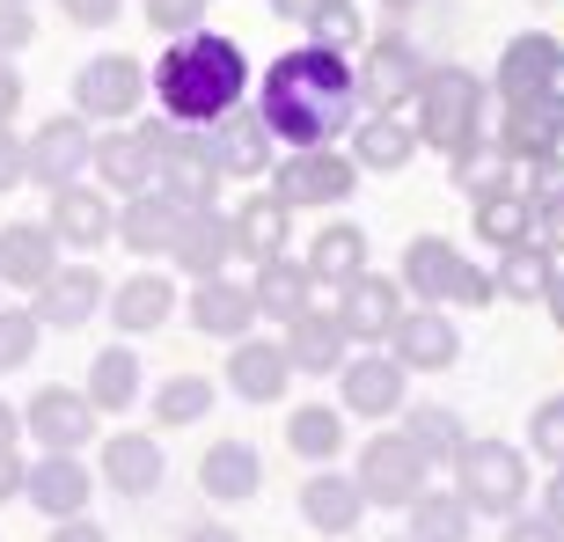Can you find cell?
Wrapping results in <instances>:
<instances>
[{"instance_id": "6125c7cd", "label": "cell", "mask_w": 564, "mask_h": 542, "mask_svg": "<svg viewBox=\"0 0 564 542\" xmlns=\"http://www.w3.org/2000/svg\"><path fill=\"white\" fill-rule=\"evenodd\" d=\"M550 521L564 528V469H557V477H550Z\"/></svg>"}, {"instance_id": "1f68e13d", "label": "cell", "mask_w": 564, "mask_h": 542, "mask_svg": "<svg viewBox=\"0 0 564 542\" xmlns=\"http://www.w3.org/2000/svg\"><path fill=\"white\" fill-rule=\"evenodd\" d=\"M257 315H279V323H293V315H308V264H293V257H272V264H257Z\"/></svg>"}, {"instance_id": "ffe728a7", "label": "cell", "mask_w": 564, "mask_h": 542, "mask_svg": "<svg viewBox=\"0 0 564 542\" xmlns=\"http://www.w3.org/2000/svg\"><path fill=\"white\" fill-rule=\"evenodd\" d=\"M104 308V279H96V271H52V279H44L37 286V323H52V330H82L88 315Z\"/></svg>"}, {"instance_id": "91938a15", "label": "cell", "mask_w": 564, "mask_h": 542, "mask_svg": "<svg viewBox=\"0 0 564 542\" xmlns=\"http://www.w3.org/2000/svg\"><path fill=\"white\" fill-rule=\"evenodd\" d=\"M184 542H242V535H235V528H213V521H206V528H191Z\"/></svg>"}, {"instance_id": "f546056e", "label": "cell", "mask_w": 564, "mask_h": 542, "mask_svg": "<svg viewBox=\"0 0 564 542\" xmlns=\"http://www.w3.org/2000/svg\"><path fill=\"white\" fill-rule=\"evenodd\" d=\"M169 308H176V286L169 279H154V271H140V279H126V286L110 293V315H118V330H162Z\"/></svg>"}, {"instance_id": "6f0895ef", "label": "cell", "mask_w": 564, "mask_h": 542, "mask_svg": "<svg viewBox=\"0 0 564 542\" xmlns=\"http://www.w3.org/2000/svg\"><path fill=\"white\" fill-rule=\"evenodd\" d=\"M15 484H22V462L0 455V499H15Z\"/></svg>"}, {"instance_id": "db71d44e", "label": "cell", "mask_w": 564, "mask_h": 542, "mask_svg": "<svg viewBox=\"0 0 564 542\" xmlns=\"http://www.w3.org/2000/svg\"><path fill=\"white\" fill-rule=\"evenodd\" d=\"M506 542H564V528L557 521H513V528H506Z\"/></svg>"}, {"instance_id": "f35d334b", "label": "cell", "mask_w": 564, "mask_h": 542, "mask_svg": "<svg viewBox=\"0 0 564 542\" xmlns=\"http://www.w3.org/2000/svg\"><path fill=\"white\" fill-rule=\"evenodd\" d=\"M477 235L491 242V250H513V242H528V198H513V191H491V198H477Z\"/></svg>"}, {"instance_id": "681fc988", "label": "cell", "mask_w": 564, "mask_h": 542, "mask_svg": "<svg viewBox=\"0 0 564 542\" xmlns=\"http://www.w3.org/2000/svg\"><path fill=\"white\" fill-rule=\"evenodd\" d=\"M528 242L564 250V198H557V206H535V213H528Z\"/></svg>"}, {"instance_id": "e0dca14e", "label": "cell", "mask_w": 564, "mask_h": 542, "mask_svg": "<svg viewBox=\"0 0 564 542\" xmlns=\"http://www.w3.org/2000/svg\"><path fill=\"white\" fill-rule=\"evenodd\" d=\"M389 345H397V367H425V375H440V367H455V353H462L455 323H447L440 308H425V315H403L397 330H389Z\"/></svg>"}, {"instance_id": "d4e9b609", "label": "cell", "mask_w": 564, "mask_h": 542, "mask_svg": "<svg viewBox=\"0 0 564 542\" xmlns=\"http://www.w3.org/2000/svg\"><path fill=\"white\" fill-rule=\"evenodd\" d=\"M104 469H110V484L126 491V499H147L154 484H162V447L147 433H110L104 440Z\"/></svg>"}, {"instance_id": "cb8c5ba5", "label": "cell", "mask_w": 564, "mask_h": 542, "mask_svg": "<svg viewBox=\"0 0 564 542\" xmlns=\"http://www.w3.org/2000/svg\"><path fill=\"white\" fill-rule=\"evenodd\" d=\"M88 169H96V176H104L110 191H126V198L154 191V154H147V140H140V132H110V140H96Z\"/></svg>"}, {"instance_id": "836d02e7", "label": "cell", "mask_w": 564, "mask_h": 542, "mask_svg": "<svg viewBox=\"0 0 564 542\" xmlns=\"http://www.w3.org/2000/svg\"><path fill=\"white\" fill-rule=\"evenodd\" d=\"M82 397L96 403V411H132V397H140V353H132V345L96 353V375H88Z\"/></svg>"}, {"instance_id": "4dcf8cb0", "label": "cell", "mask_w": 564, "mask_h": 542, "mask_svg": "<svg viewBox=\"0 0 564 542\" xmlns=\"http://www.w3.org/2000/svg\"><path fill=\"white\" fill-rule=\"evenodd\" d=\"M359 484L352 477H308L301 484V513H308V528H323V535H345V528H359Z\"/></svg>"}, {"instance_id": "d6986e66", "label": "cell", "mask_w": 564, "mask_h": 542, "mask_svg": "<svg viewBox=\"0 0 564 542\" xmlns=\"http://www.w3.org/2000/svg\"><path fill=\"white\" fill-rule=\"evenodd\" d=\"M169 250H176V264H184V271L220 279V264L235 257V228L213 206H198V213H184V220H176V242H169Z\"/></svg>"}, {"instance_id": "277c9868", "label": "cell", "mask_w": 564, "mask_h": 542, "mask_svg": "<svg viewBox=\"0 0 564 542\" xmlns=\"http://www.w3.org/2000/svg\"><path fill=\"white\" fill-rule=\"evenodd\" d=\"M499 96L506 110H564V44L513 37L499 59Z\"/></svg>"}, {"instance_id": "94428289", "label": "cell", "mask_w": 564, "mask_h": 542, "mask_svg": "<svg viewBox=\"0 0 564 542\" xmlns=\"http://www.w3.org/2000/svg\"><path fill=\"white\" fill-rule=\"evenodd\" d=\"M0 455H15V411L0 403Z\"/></svg>"}, {"instance_id": "ac0fdd59", "label": "cell", "mask_w": 564, "mask_h": 542, "mask_svg": "<svg viewBox=\"0 0 564 542\" xmlns=\"http://www.w3.org/2000/svg\"><path fill=\"white\" fill-rule=\"evenodd\" d=\"M52 250H59V235L52 228H0V286H15V293H37L44 279H52Z\"/></svg>"}, {"instance_id": "83f0119b", "label": "cell", "mask_w": 564, "mask_h": 542, "mask_svg": "<svg viewBox=\"0 0 564 542\" xmlns=\"http://www.w3.org/2000/svg\"><path fill=\"white\" fill-rule=\"evenodd\" d=\"M286 359L293 367H308V375H337L345 367V323L337 315H293L286 323Z\"/></svg>"}, {"instance_id": "603a6c76", "label": "cell", "mask_w": 564, "mask_h": 542, "mask_svg": "<svg viewBox=\"0 0 564 542\" xmlns=\"http://www.w3.org/2000/svg\"><path fill=\"white\" fill-rule=\"evenodd\" d=\"M22 491H30L52 521H66V513H82V506H88V469L74 455H44L37 469H22Z\"/></svg>"}, {"instance_id": "4316f807", "label": "cell", "mask_w": 564, "mask_h": 542, "mask_svg": "<svg viewBox=\"0 0 564 542\" xmlns=\"http://www.w3.org/2000/svg\"><path fill=\"white\" fill-rule=\"evenodd\" d=\"M52 235L74 242V250H96V242H110V206L96 198V191H82V184L52 191Z\"/></svg>"}, {"instance_id": "9f6ffc18", "label": "cell", "mask_w": 564, "mask_h": 542, "mask_svg": "<svg viewBox=\"0 0 564 542\" xmlns=\"http://www.w3.org/2000/svg\"><path fill=\"white\" fill-rule=\"evenodd\" d=\"M15 104H22V82H15V66L0 59V126H8V118H15Z\"/></svg>"}, {"instance_id": "7bdbcfd3", "label": "cell", "mask_w": 564, "mask_h": 542, "mask_svg": "<svg viewBox=\"0 0 564 542\" xmlns=\"http://www.w3.org/2000/svg\"><path fill=\"white\" fill-rule=\"evenodd\" d=\"M206 411H213L206 375H176V381H162V397H154V418H162V425H191V418H206Z\"/></svg>"}, {"instance_id": "ee69618b", "label": "cell", "mask_w": 564, "mask_h": 542, "mask_svg": "<svg viewBox=\"0 0 564 542\" xmlns=\"http://www.w3.org/2000/svg\"><path fill=\"white\" fill-rule=\"evenodd\" d=\"M308 22H315V44H330V52H345V44L359 37V8L352 0H323Z\"/></svg>"}, {"instance_id": "6da1fadb", "label": "cell", "mask_w": 564, "mask_h": 542, "mask_svg": "<svg viewBox=\"0 0 564 542\" xmlns=\"http://www.w3.org/2000/svg\"><path fill=\"white\" fill-rule=\"evenodd\" d=\"M352 110H359V74L330 44H301V52L272 59L264 96H257L264 132L286 147H330L337 132L352 126Z\"/></svg>"}, {"instance_id": "d6a6232c", "label": "cell", "mask_w": 564, "mask_h": 542, "mask_svg": "<svg viewBox=\"0 0 564 542\" xmlns=\"http://www.w3.org/2000/svg\"><path fill=\"white\" fill-rule=\"evenodd\" d=\"M176 220H184V213L169 206L162 191H140V198L126 206V220H118L110 235H118V242H132V250H147V257H154V250H169V242H176Z\"/></svg>"}, {"instance_id": "8fae6325", "label": "cell", "mask_w": 564, "mask_h": 542, "mask_svg": "<svg viewBox=\"0 0 564 542\" xmlns=\"http://www.w3.org/2000/svg\"><path fill=\"white\" fill-rule=\"evenodd\" d=\"M352 74H359L367 110H403L411 96H419V82H425V59L403 37H381V44H367V66H352Z\"/></svg>"}, {"instance_id": "680465c9", "label": "cell", "mask_w": 564, "mask_h": 542, "mask_svg": "<svg viewBox=\"0 0 564 542\" xmlns=\"http://www.w3.org/2000/svg\"><path fill=\"white\" fill-rule=\"evenodd\" d=\"M272 8H279V15H286V22H308L315 8H323V0H272Z\"/></svg>"}, {"instance_id": "7c38bea8", "label": "cell", "mask_w": 564, "mask_h": 542, "mask_svg": "<svg viewBox=\"0 0 564 542\" xmlns=\"http://www.w3.org/2000/svg\"><path fill=\"white\" fill-rule=\"evenodd\" d=\"M22 425H30L52 455H82L88 440H96V403L74 397V389H37V403H30Z\"/></svg>"}, {"instance_id": "2e32d148", "label": "cell", "mask_w": 564, "mask_h": 542, "mask_svg": "<svg viewBox=\"0 0 564 542\" xmlns=\"http://www.w3.org/2000/svg\"><path fill=\"white\" fill-rule=\"evenodd\" d=\"M419 154V126H403L397 110H367L352 126V169H375V176H389V169H403Z\"/></svg>"}, {"instance_id": "f5cc1de1", "label": "cell", "mask_w": 564, "mask_h": 542, "mask_svg": "<svg viewBox=\"0 0 564 542\" xmlns=\"http://www.w3.org/2000/svg\"><path fill=\"white\" fill-rule=\"evenodd\" d=\"M8 184H22V147H15V132L0 126V191Z\"/></svg>"}, {"instance_id": "bcb514c9", "label": "cell", "mask_w": 564, "mask_h": 542, "mask_svg": "<svg viewBox=\"0 0 564 542\" xmlns=\"http://www.w3.org/2000/svg\"><path fill=\"white\" fill-rule=\"evenodd\" d=\"M37 330H44L37 315H8L0 308V367H22V359L37 353Z\"/></svg>"}, {"instance_id": "30bf717a", "label": "cell", "mask_w": 564, "mask_h": 542, "mask_svg": "<svg viewBox=\"0 0 564 542\" xmlns=\"http://www.w3.org/2000/svg\"><path fill=\"white\" fill-rule=\"evenodd\" d=\"M352 184L359 176H352L345 154H330V147H293V162L279 169L272 198H286V206H337Z\"/></svg>"}, {"instance_id": "60d3db41", "label": "cell", "mask_w": 564, "mask_h": 542, "mask_svg": "<svg viewBox=\"0 0 564 542\" xmlns=\"http://www.w3.org/2000/svg\"><path fill=\"white\" fill-rule=\"evenodd\" d=\"M286 440H293V455L330 462V455H337V440H345V425H337V411L308 403V411H293V418H286Z\"/></svg>"}, {"instance_id": "e575fe53", "label": "cell", "mask_w": 564, "mask_h": 542, "mask_svg": "<svg viewBox=\"0 0 564 542\" xmlns=\"http://www.w3.org/2000/svg\"><path fill=\"white\" fill-rule=\"evenodd\" d=\"M359 271H367V235H359V228H323L308 242V279L345 286V279H359Z\"/></svg>"}, {"instance_id": "484cf974", "label": "cell", "mask_w": 564, "mask_h": 542, "mask_svg": "<svg viewBox=\"0 0 564 542\" xmlns=\"http://www.w3.org/2000/svg\"><path fill=\"white\" fill-rule=\"evenodd\" d=\"M257 315V293L250 286H228V279H198V293H191V323L213 337H242Z\"/></svg>"}, {"instance_id": "74e56055", "label": "cell", "mask_w": 564, "mask_h": 542, "mask_svg": "<svg viewBox=\"0 0 564 542\" xmlns=\"http://www.w3.org/2000/svg\"><path fill=\"white\" fill-rule=\"evenodd\" d=\"M411 528H419L411 542H469V506H462V491L455 499L419 491V499H411Z\"/></svg>"}, {"instance_id": "ab89813d", "label": "cell", "mask_w": 564, "mask_h": 542, "mask_svg": "<svg viewBox=\"0 0 564 542\" xmlns=\"http://www.w3.org/2000/svg\"><path fill=\"white\" fill-rule=\"evenodd\" d=\"M564 140V110H506V154H550Z\"/></svg>"}, {"instance_id": "11a10c76", "label": "cell", "mask_w": 564, "mask_h": 542, "mask_svg": "<svg viewBox=\"0 0 564 542\" xmlns=\"http://www.w3.org/2000/svg\"><path fill=\"white\" fill-rule=\"evenodd\" d=\"M52 542H104V528H96V521H82V513H66V521L52 528Z\"/></svg>"}, {"instance_id": "d590c367", "label": "cell", "mask_w": 564, "mask_h": 542, "mask_svg": "<svg viewBox=\"0 0 564 542\" xmlns=\"http://www.w3.org/2000/svg\"><path fill=\"white\" fill-rule=\"evenodd\" d=\"M550 279H557V271H550V250H543V242H513L491 286H499V293H513V301H543V293H550Z\"/></svg>"}, {"instance_id": "52a82bcc", "label": "cell", "mask_w": 564, "mask_h": 542, "mask_svg": "<svg viewBox=\"0 0 564 542\" xmlns=\"http://www.w3.org/2000/svg\"><path fill=\"white\" fill-rule=\"evenodd\" d=\"M425 469L433 462L411 447V433H381V440H367V462H359V499L367 506H411L425 491Z\"/></svg>"}, {"instance_id": "816d5d0a", "label": "cell", "mask_w": 564, "mask_h": 542, "mask_svg": "<svg viewBox=\"0 0 564 542\" xmlns=\"http://www.w3.org/2000/svg\"><path fill=\"white\" fill-rule=\"evenodd\" d=\"M66 8V22H82V30H104V22H118V8L126 0H59Z\"/></svg>"}, {"instance_id": "f907efd6", "label": "cell", "mask_w": 564, "mask_h": 542, "mask_svg": "<svg viewBox=\"0 0 564 542\" xmlns=\"http://www.w3.org/2000/svg\"><path fill=\"white\" fill-rule=\"evenodd\" d=\"M22 44H30V8L22 0H0V59L22 52Z\"/></svg>"}, {"instance_id": "be15d7a7", "label": "cell", "mask_w": 564, "mask_h": 542, "mask_svg": "<svg viewBox=\"0 0 564 542\" xmlns=\"http://www.w3.org/2000/svg\"><path fill=\"white\" fill-rule=\"evenodd\" d=\"M550 315H557V323H564V271H557V279H550Z\"/></svg>"}, {"instance_id": "7a4b0ae2", "label": "cell", "mask_w": 564, "mask_h": 542, "mask_svg": "<svg viewBox=\"0 0 564 542\" xmlns=\"http://www.w3.org/2000/svg\"><path fill=\"white\" fill-rule=\"evenodd\" d=\"M250 88V59L235 37H213V30H184L154 59V104L169 110V126H220Z\"/></svg>"}, {"instance_id": "ba28073f", "label": "cell", "mask_w": 564, "mask_h": 542, "mask_svg": "<svg viewBox=\"0 0 564 542\" xmlns=\"http://www.w3.org/2000/svg\"><path fill=\"white\" fill-rule=\"evenodd\" d=\"M140 96H147V74L132 66V52H104L74 74V110L82 118H140Z\"/></svg>"}, {"instance_id": "3957f363", "label": "cell", "mask_w": 564, "mask_h": 542, "mask_svg": "<svg viewBox=\"0 0 564 542\" xmlns=\"http://www.w3.org/2000/svg\"><path fill=\"white\" fill-rule=\"evenodd\" d=\"M455 477H462V506L469 513H521V499H528L521 447H506V440H462Z\"/></svg>"}, {"instance_id": "f6af8a7d", "label": "cell", "mask_w": 564, "mask_h": 542, "mask_svg": "<svg viewBox=\"0 0 564 542\" xmlns=\"http://www.w3.org/2000/svg\"><path fill=\"white\" fill-rule=\"evenodd\" d=\"M528 440H535V455H543V462H557V469H564V397H550L543 411L528 418Z\"/></svg>"}, {"instance_id": "5bb4252c", "label": "cell", "mask_w": 564, "mask_h": 542, "mask_svg": "<svg viewBox=\"0 0 564 542\" xmlns=\"http://www.w3.org/2000/svg\"><path fill=\"white\" fill-rule=\"evenodd\" d=\"M206 162L220 169V176H264L272 169V132H264V118H220V126H206Z\"/></svg>"}, {"instance_id": "4fadbf2b", "label": "cell", "mask_w": 564, "mask_h": 542, "mask_svg": "<svg viewBox=\"0 0 564 542\" xmlns=\"http://www.w3.org/2000/svg\"><path fill=\"white\" fill-rule=\"evenodd\" d=\"M337 323H345V337H389L403 323V286L397 279H375V271H359V279H345V308H337Z\"/></svg>"}, {"instance_id": "9a60e30c", "label": "cell", "mask_w": 564, "mask_h": 542, "mask_svg": "<svg viewBox=\"0 0 564 542\" xmlns=\"http://www.w3.org/2000/svg\"><path fill=\"white\" fill-rule=\"evenodd\" d=\"M286 375H293L286 345L242 337V345L228 353V389H235V397H250V403H279V397H286Z\"/></svg>"}, {"instance_id": "c3c4849f", "label": "cell", "mask_w": 564, "mask_h": 542, "mask_svg": "<svg viewBox=\"0 0 564 542\" xmlns=\"http://www.w3.org/2000/svg\"><path fill=\"white\" fill-rule=\"evenodd\" d=\"M564 198V162L557 154H535V184H528V213L535 206H557Z\"/></svg>"}, {"instance_id": "5b68a950", "label": "cell", "mask_w": 564, "mask_h": 542, "mask_svg": "<svg viewBox=\"0 0 564 542\" xmlns=\"http://www.w3.org/2000/svg\"><path fill=\"white\" fill-rule=\"evenodd\" d=\"M419 110H425V140L433 147H469L484 118V82L462 66H433L419 82Z\"/></svg>"}, {"instance_id": "b9f144b4", "label": "cell", "mask_w": 564, "mask_h": 542, "mask_svg": "<svg viewBox=\"0 0 564 542\" xmlns=\"http://www.w3.org/2000/svg\"><path fill=\"white\" fill-rule=\"evenodd\" d=\"M411 447H419L425 462H455V455H462V425H455V411H440V403L411 411Z\"/></svg>"}, {"instance_id": "7dc6e473", "label": "cell", "mask_w": 564, "mask_h": 542, "mask_svg": "<svg viewBox=\"0 0 564 542\" xmlns=\"http://www.w3.org/2000/svg\"><path fill=\"white\" fill-rule=\"evenodd\" d=\"M198 15H206V0H147V22H154V30H169V37L198 30Z\"/></svg>"}, {"instance_id": "9c48e42d", "label": "cell", "mask_w": 564, "mask_h": 542, "mask_svg": "<svg viewBox=\"0 0 564 542\" xmlns=\"http://www.w3.org/2000/svg\"><path fill=\"white\" fill-rule=\"evenodd\" d=\"M88 154H96V140H88L82 118H52V126H44L37 140L22 147V184L66 191V184H74V176L88 169Z\"/></svg>"}, {"instance_id": "f1b7e54d", "label": "cell", "mask_w": 564, "mask_h": 542, "mask_svg": "<svg viewBox=\"0 0 564 542\" xmlns=\"http://www.w3.org/2000/svg\"><path fill=\"white\" fill-rule=\"evenodd\" d=\"M286 220H293L286 198H250V206H242V213L228 220V228H235V250H250L257 264L286 257Z\"/></svg>"}, {"instance_id": "44dd1931", "label": "cell", "mask_w": 564, "mask_h": 542, "mask_svg": "<svg viewBox=\"0 0 564 542\" xmlns=\"http://www.w3.org/2000/svg\"><path fill=\"white\" fill-rule=\"evenodd\" d=\"M198 484H206V499H257V484H264V462H257L250 440H213L206 462H198Z\"/></svg>"}, {"instance_id": "8d00e7d4", "label": "cell", "mask_w": 564, "mask_h": 542, "mask_svg": "<svg viewBox=\"0 0 564 542\" xmlns=\"http://www.w3.org/2000/svg\"><path fill=\"white\" fill-rule=\"evenodd\" d=\"M455 184L469 191V198H491V191L513 184V162H506V147H455Z\"/></svg>"}, {"instance_id": "e7e4bbea", "label": "cell", "mask_w": 564, "mask_h": 542, "mask_svg": "<svg viewBox=\"0 0 564 542\" xmlns=\"http://www.w3.org/2000/svg\"><path fill=\"white\" fill-rule=\"evenodd\" d=\"M389 8H411V0H389Z\"/></svg>"}, {"instance_id": "7402d4cb", "label": "cell", "mask_w": 564, "mask_h": 542, "mask_svg": "<svg viewBox=\"0 0 564 542\" xmlns=\"http://www.w3.org/2000/svg\"><path fill=\"white\" fill-rule=\"evenodd\" d=\"M337 375H345V411H367V418L403 411V367L389 353H367L352 367H337Z\"/></svg>"}, {"instance_id": "8992f818", "label": "cell", "mask_w": 564, "mask_h": 542, "mask_svg": "<svg viewBox=\"0 0 564 542\" xmlns=\"http://www.w3.org/2000/svg\"><path fill=\"white\" fill-rule=\"evenodd\" d=\"M403 286L425 293V301H462V308H484V301L499 293L477 264H462V257L447 250V242H433V235L403 250Z\"/></svg>"}]
</instances>
